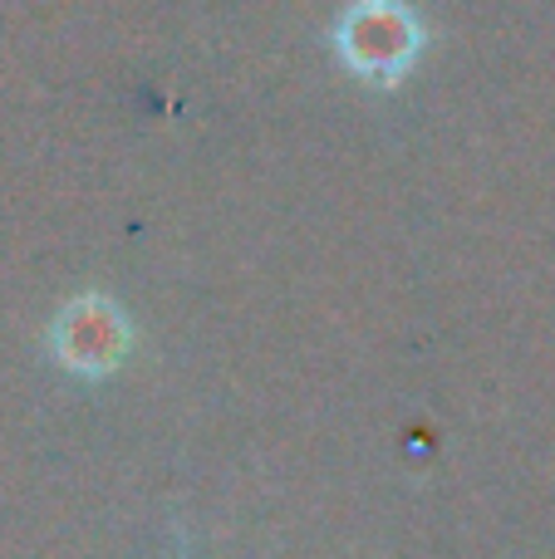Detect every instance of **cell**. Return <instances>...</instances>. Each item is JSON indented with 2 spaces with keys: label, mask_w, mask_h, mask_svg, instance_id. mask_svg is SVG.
<instances>
[{
  "label": "cell",
  "mask_w": 555,
  "mask_h": 559,
  "mask_svg": "<svg viewBox=\"0 0 555 559\" xmlns=\"http://www.w3.org/2000/svg\"><path fill=\"white\" fill-rule=\"evenodd\" d=\"M133 348V324L104 295H79L49 324V358L74 378H108Z\"/></svg>",
  "instance_id": "obj_2"
},
{
  "label": "cell",
  "mask_w": 555,
  "mask_h": 559,
  "mask_svg": "<svg viewBox=\"0 0 555 559\" xmlns=\"http://www.w3.org/2000/svg\"><path fill=\"white\" fill-rule=\"evenodd\" d=\"M334 49H340L344 69L359 74L364 84H399L413 69L423 49V25L403 0H359L344 10L334 25Z\"/></svg>",
  "instance_id": "obj_1"
}]
</instances>
